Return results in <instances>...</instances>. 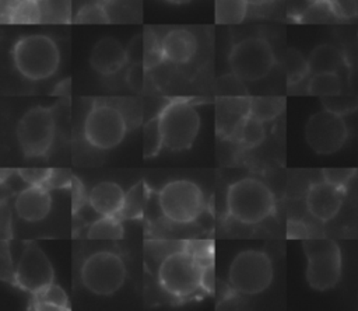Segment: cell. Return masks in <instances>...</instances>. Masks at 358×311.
<instances>
[{
	"instance_id": "obj_13",
	"label": "cell",
	"mask_w": 358,
	"mask_h": 311,
	"mask_svg": "<svg viewBox=\"0 0 358 311\" xmlns=\"http://www.w3.org/2000/svg\"><path fill=\"white\" fill-rule=\"evenodd\" d=\"M53 266L42 248L35 242H27L14 272L15 283L21 289L34 293L53 283Z\"/></svg>"
},
{
	"instance_id": "obj_10",
	"label": "cell",
	"mask_w": 358,
	"mask_h": 311,
	"mask_svg": "<svg viewBox=\"0 0 358 311\" xmlns=\"http://www.w3.org/2000/svg\"><path fill=\"white\" fill-rule=\"evenodd\" d=\"M56 122L52 108L34 106L17 123V141L25 157L45 156L53 143Z\"/></svg>"
},
{
	"instance_id": "obj_21",
	"label": "cell",
	"mask_w": 358,
	"mask_h": 311,
	"mask_svg": "<svg viewBox=\"0 0 358 311\" xmlns=\"http://www.w3.org/2000/svg\"><path fill=\"white\" fill-rule=\"evenodd\" d=\"M31 305L35 310H69V298L64 290L50 283L36 291L32 293V303Z\"/></svg>"
},
{
	"instance_id": "obj_35",
	"label": "cell",
	"mask_w": 358,
	"mask_h": 311,
	"mask_svg": "<svg viewBox=\"0 0 358 311\" xmlns=\"http://www.w3.org/2000/svg\"><path fill=\"white\" fill-rule=\"evenodd\" d=\"M355 175V170L352 168H326L323 170V179L341 188L345 189L347 184L350 182V179Z\"/></svg>"
},
{
	"instance_id": "obj_7",
	"label": "cell",
	"mask_w": 358,
	"mask_h": 311,
	"mask_svg": "<svg viewBox=\"0 0 358 311\" xmlns=\"http://www.w3.org/2000/svg\"><path fill=\"white\" fill-rule=\"evenodd\" d=\"M273 275V263L267 254L259 249H245L231 262L228 279L235 291L253 296L271 284Z\"/></svg>"
},
{
	"instance_id": "obj_18",
	"label": "cell",
	"mask_w": 358,
	"mask_h": 311,
	"mask_svg": "<svg viewBox=\"0 0 358 311\" xmlns=\"http://www.w3.org/2000/svg\"><path fill=\"white\" fill-rule=\"evenodd\" d=\"M126 192L116 184L110 181H103L96 184L90 195V206L99 214V216H119L123 202H124Z\"/></svg>"
},
{
	"instance_id": "obj_20",
	"label": "cell",
	"mask_w": 358,
	"mask_h": 311,
	"mask_svg": "<svg viewBox=\"0 0 358 311\" xmlns=\"http://www.w3.org/2000/svg\"><path fill=\"white\" fill-rule=\"evenodd\" d=\"M308 64L312 74L338 73L347 66L341 50L329 43L316 46L308 57Z\"/></svg>"
},
{
	"instance_id": "obj_4",
	"label": "cell",
	"mask_w": 358,
	"mask_h": 311,
	"mask_svg": "<svg viewBox=\"0 0 358 311\" xmlns=\"http://www.w3.org/2000/svg\"><path fill=\"white\" fill-rule=\"evenodd\" d=\"M164 146L171 151L192 147L200 129V115L186 99L169 101L158 115Z\"/></svg>"
},
{
	"instance_id": "obj_29",
	"label": "cell",
	"mask_w": 358,
	"mask_h": 311,
	"mask_svg": "<svg viewBox=\"0 0 358 311\" xmlns=\"http://www.w3.org/2000/svg\"><path fill=\"white\" fill-rule=\"evenodd\" d=\"M263 123L264 122H262L260 119L252 115H248L242 122V125L239 126L235 137L241 140L246 147H256L264 140V136H266Z\"/></svg>"
},
{
	"instance_id": "obj_6",
	"label": "cell",
	"mask_w": 358,
	"mask_h": 311,
	"mask_svg": "<svg viewBox=\"0 0 358 311\" xmlns=\"http://www.w3.org/2000/svg\"><path fill=\"white\" fill-rule=\"evenodd\" d=\"M232 74L241 81H259L275 64L271 45L260 36H249L236 42L228 56Z\"/></svg>"
},
{
	"instance_id": "obj_32",
	"label": "cell",
	"mask_w": 358,
	"mask_h": 311,
	"mask_svg": "<svg viewBox=\"0 0 358 311\" xmlns=\"http://www.w3.org/2000/svg\"><path fill=\"white\" fill-rule=\"evenodd\" d=\"M76 24H108L110 22L109 14L105 8V4L101 1L95 3H88L83 6L76 17H74Z\"/></svg>"
},
{
	"instance_id": "obj_28",
	"label": "cell",
	"mask_w": 358,
	"mask_h": 311,
	"mask_svg": "<svg viewBox=\"0 0 358 311\" xmlns=\"http://www.w3.org/2000/svg\"><path fill=\"white\" fill-rule=\"evenodd\" d=\"M164 146V137L159 126V119L152 118L143 127V157L152 158L155 157Z\"/></svg>"
},
{
	"instance_id": "obj_27",
	"label": "cell",
	"mask_w": 358,
	"mask_h": 311,
	"mask_svg": "<svg viewBox=\"0 0 358 311\" xmlns=\"http://www.w3.org/2000/svg\"><path fill=\"white\" fill-rule=\"evenodd\" d=\"M284 98L278 97H255L250 98V115L267 122L274 119L284 109Z\"/></svg>"
},
{
	"instance_id": "obj_19",
	"label": "cell",
	"mask_w": 358,
	"mask_h": 311,
	"mask_svg": "<svg viewBox=\"0 0 358 311\" xmlns=\"http://www.w3.org/2000/svg\"><path fill=\"white\" fill-rule=\"evenodd\" d=\"M250 115V99L246 98H221L217 108L218 132L225 136H236V132L245 118Z\"/></svg>"
},
{
	"instance_id": "obj_39",
	"label": "cell",
	"mask_w": 358,
	"mask_h": 311,
	"mask_svg": "<svg viewBox=\"0 0 358 311\" xmlns=\"http://www.w3.org/2000/svg\"><path fill=\"white\" fill-rule=\"evenodd\" d=\"M144 64L143 63H134L127 73V83L130 87L134 90H138L143 87V80H144Z\"/></svg>"
},
{
	"instance_id": "obj_11",
	"label": "cell",
	"mask_w": 358,
	"mask_h": 311,
	"mask_svg": "<svg viewBox=\"0 0 358 311\" xmlns=\"http://www.w3.org/2000/svg\"><path fill=\"white\" fill-rule=\"evenodd\" d=\"M126 132V119L113 105L94 104L84 120V137L98 150L116 147L124 139Z\"/></svg>"
},
{
	"instance_id": "obj_9",
	"label": "cell",
	"mask_w": 358,
	"mask_h": 311,
	"mask_svg": "<svg viewBox=\"0 0 358 311\" xmlns=\"http://www.w3.org/2000/svg\"><path fill=\"white\" fill-rule=\"evenodd\" d=\"M126 280L123 259L109 251H99L85 258L81 266V282L96 296L115 294Z\"/></svg>"
},
{
	"instance_id": "obj_37",
	"label": "cell",
	"mask_w": 358,
	"mask_h": 311,
	"mask_svg": "<svg viewBox=\"0 0 358 311\" xmlns=\"http://www.w3.org/2000/svg\"><path fill=\"white\" fill-rule=\"evenodd\" d=\"M42 10V21L48 20V17L53 15V21H62L60 15L66 14L67 3L66 0H42L39 1Z\"/></svg>"
},
{
	"instance_id": "obj_30",
	"label": "cell",
	"mask_w": 358,
	"mask_h": 311,
	"mask_svg": "<svg viewBox=\"0 0 358 311\" xmlns=\"http://www.w3.org/2000/svg\"><path fill=\"white\" fill-rule=\"evenodd\" d=\"M284 63L287 71V81L289 85L298 84L306 77L308 73H310L308 59H305L296 49H288Z\"/></svg>"
},
{
	"instance_id": "obj_40",
	"label": "cell",
	"mask_w": 358,
	"mask_h": 311,
	"mask_svg": "<svg viewBox=\"0 0 358 311\" xmlns=\"http://www.w3.org/2000/svg\"><path fill=\"white\" fill-rule=\"evenodd\" d=\"M287 237L288 238H309L308 227L299 220H288L287 223Z\"/></svg>"
},
{
	"instance_id": "obj_5",
	"label": "cell",
	"mask_w": 358,
	"mask_h": 311,
	"mask_svg": "<svg viewBox=\"0 0 358 311\" xmlns=\"http://www.w3.org/2000/svg\"><path fill=\"white\" fill-rule=\"evenodd\" d=\"M308 259L306 280L315 290L334 287L341 276V252L330 238H305L302 242Z\"/></svg>"
},
{
	"instance_id": "obj_1",
	"label": "cell",
	"mask_w": 358,
	"mask_h": 311,
	"mask_svg": "<svg viewBox=\"0 0 358 311\" xmlns=\"http://www.w3.org/2000/svg\"><path fill=\"white\" fill-rule=\"evenodd\" d=\"M275 206L271 189L257 178H242L227 191L228 214L243 223L257 224L273 214Z\"/></svg>"
},
{
	"instance_id": "obj_45",
	"label": "cell",
	"mask_w": 358,
	"mask_h": 311,
	"mask_svg": "<svg viewBox=\"0 0 358 311\" xmlns=\"http://www.w3.org/2000/svg\"><path fill=\"white\" fill-rule=\"evenodd\" d=\"M308 3H320V1H329V0H306Z\"/></svg>"
},
{
	"instance_id": "obj_34",
	"label": "cell",
	"mask_w": 358,
	"mask_h": 311,
	"mask_svg": "<svg viewBox=\"0 0 358 311\" xmlns=\"http://www.w3.org/2000/svg\"><path fill=\"white\" fill-rule=\"evenodd\" d=\"M337 20H351L358 15V0H329Z\"/></svg>"
},
{
	"instance_id": "obj_17",
	"label": "cell",
	"mask_w": 358,
	"mask_h": 311,
	"mask_svg": "<svg viewBox=\"0 0 358 311\" xmlns=\"http://www.w3.org/2000/svg\"><path fill=\"white\" fill-rule=\"evenodd\" d=\"M161 49L165 60L183 64L190 62L196 55L197 39L189 29L173 28L161 39Z\"/></svg>"
},
{
	"instance_id": "obj_43",
	"label": "cell",
	"mask_w": 358,
	"mask_h": 311,
	"mask_svg": "<svg viewBox=\"0 0 358 311\" xmlns=\"http://www.w3.org/2000/svg\"><path fill=\"white\" fill-rule=\"evenodd\" d=\"M171 4H176V6H180V4H186V3H190L192 0H165Z\"/></svg>"
},
{
	"instance_id": "obj_24",
	"label": "cell",
	"mask_w": 358,
	"mask_h": 311,
	"mask_svg": "<svg viewBox=\"0 0 358 311\" xmlns=\"http://www.w3.org/2000/svg\"><path fill=\"white\" fill-rule=\"evenodd\" d=\"M248 0H215L217 24H239L248 14Z\"/></svg>"
},
{
	"instance_id": "obj_25",
	"label": "cell",
	"mask_w": 358,
	"mask_h": 311,
	"mask_svg": "<svg viewBox=\"0 0 358 311\" xmlns=\"http://www.w3.org/2000/svg\"><path fill=\"white\" fill-rule=\"evenodd\" d=\"M123 234L124 230L117 216H101L87 231L90 240H120Z\"/></svg>"
},
{
	"instance_id": "obj_3",
	"label": "cell",
	"mask_w": 358,
	"mask_h": 311,
	"mask_svg": "<svg viewBox=\"0 0 358 311\" xmlns=\"http://www.w3.org/2000/svg\"><path fill=\"white\" fill-rule=\"evenodd\" d=\"M13 62L22 77L39 81L56 73L60 52L56 42L48 35H25L13 48Z\"/></svg>"
},
{
	"instance_id": "obj_41",
	"label": "cell",
	"mask_w": 358,
	"mask_h": 311,
	"mask_svg": "<svg viewBox=\"0 0 358 311\" xmlns=\"http://www.w3.org/2000/svg\"><path fill=\"white\" fill-rule=\"evenodd\" d=\"M73 206H74V212L77 210V206L80 209V206L83 205V186L80 184V181H77L76 178H73Z\"/></svg>"
},
{
	"instance_id": "obj_36",
	"label": "cell",
	"mask_w": 358,
	"mask_h": 311,
	"mask_svg": "<svg viewBox=\"0 0 358 311\" xmlns=\"http://www.w3.org/2000/svg\"><path fill=\"white\" fill-rule=\"evenodd\" d=\"M50 174H52V170H49V168H21V170H18L20 178L28 185L46 186V182H48Z\"/></svg>"
},
{
	"instance_id": "obj_31",
	"label": "cell",
	"mask_w": 358,
	"mask_h": 311,
	"mask_svg": "<svg viewBox=\"0 0 358 311\" xmlns=\"http://www.w3.org/2000/svg\"><path fill=\"white\" fill-rule=\"evenodd\" d=\"M336 20L337 17L334 15L329 1L309 3V6L299 14L298 18V21L303 24H327Z\"/></svg>"
},
{
	"instance_id": "obj_8",
	"label": "cell",
	"mask_w": 358,
	"mask_h": 311,
	"mask_svg": "<svg viewBox=\"0 0 358 311\" xmlns=\"http://www.w3.org/2000/svg\"><path fill=\"white\" fill-rule=\"evenodd\" d=\"M158 205L168 220L186 224L196 220L204 207L203 192L197 184L189 179H175L162 186L158 193Z\"/></svg>"
},
{
	"instance_id": "obj_2",
	"label": "cell",
	"mask_w": 358,
	"mask_h": 311,
	"mask_svg": "<svg viewBox=\"0 0 358 311\" xmlns=\"http://www.w3.org/2000/svg\"><path fill=\"white\" fill-rule=\"evenodd\" d=\"M208 270L210 266H206L194 252L187 249L175 251L161 262L158 282L168 294L185 298L204 286Z\"/></svg>"
},
{
	"instance_id": "obj_14",
	"label": "cell",
	"mask_w": 358,
	"mask_h": 311,
	"mask_svg": "<svg viewBox=\"0 0 358 311\" xmlns=\"http://www.w3.org/2000/svg\"><path fill=\"white\" fill-rule=\"evenodd\" d=\"M345 189H341L327 181L315 182L309 186L306 193V207L309 213L320 220H331L343 205Z\"/></svg>"
},
{
	"instance_id": "obj_33",
	"label": "cell",
	"mask_w": 358,
	"mask_h": 311,
	"mask_svg": "<svg viewBox=\"0 0 358 311\" xmlns=\"http://www.w3.org/2000/svg\"><path fill=\"white\" fill-rule=\"evenodd\" d=\"M322 102H323V106L326 109H329L331 112H336V113H340V115H344V113L352 111L357 105L352 98L341 95V94L331 95V97H323Z\"/></svg>"
},
{
	"instance_id": "obj_44",
	"label": "cell",
	"mask_w": 358,
	"mask_h": 311,
	"mask_svg": "<svg viewBox=\"0 0 358 311\" xmlns=\"http://www.w3.org/2000/svg\"><path fill=\"white\" fill-rule=\"evenodd\" d=\"M98 1H101V3H103V4H110V3H115L116 0H98Z\"/></svg>"
},
{
	"instance_id": "obj_38",
	"label": "cell",
	"mask_w": 358,
	"mask_h": 311,
	"mask_svg": "<svg viewBox=\"0 0 358 311\" xmlns=\"http://www.w3.org/2000/svg\"><path fill=\"white\" fill-rule=\"evenodd\" d=\"M73 181V177L66 170H52V174L46 182V188H63Z\"/></svg>"
},
{
	"instance_id": "obj_16",
	"label": "cell",
	"mask_w": 358,
	"mask_h": 311,
	"mask_svg": "<svg viewBox=\"0 0 358 311\" xmlns=\"http://www.w3.org/2000/svg\"><path fill=\"white\" fill-rule=\"evenodd\" d=\"M52 206L49 188L43 185H28L22 189L14 202L17 214L25 221H39L45 219Z\"/></svg>"
},
{
	"instance_id": "obj_12",
	"label": "cell",
	"mask_w": 358,
	"mask_h": 311,
	"mask_svg": "<svg viewBox=\"0 0 358 311\" xmlns=\"http://www.w3.org/2000/svg\"><path fill=\"white\" fill-rule=\"evenodd\" d=\"M348 136L343 115L329 109L313 113L305 126V139L310 148L319 154L338 151Z\"/></svg>"
},
{
	"instance_id": "obj_22",
	"label": "cell",
	"mask_w": 358,
	"mask_h": 311,
	"mask_svg": "<svg viewBox=\"0 0 358 311\" xmlns=\"http://www.w3.org/2000/svg\"><path fill=\"white\" fill-rule=\"evenodd\" d=\"M7 22L11 24H38L42 22V10L35 0H11L6 14Z\"/></svg>"
},
{
	"instance_id": "obj_26",
	"label": "cell",
	"mask_w": 358,
	"mask_h": 311,
	"mask_svg": "<svg viewBox=\"0 0 358 311\" xmlns=\"http://www.w3.org/2000/svg\"><path fill=\"white\" fill-rule=\"evenodd\" d=\"M308 92L312 95L331 97L341 94V80L338 73H317L312 74L306 87Z\"/></svg>"
},
{
	"instance_id": "obj_23",
	"label": "cell",
	"mask_w": 358,
	"mask_h": 311,
	"mask_svg": "<svg viewBox=\"0 0 358 311\" xmlns=\"http://www.w3.org/2000/svg\"><path fill=\"white\" fill-rule=\"evenodd\" d=\"M145 202H147V185L144 184V181H140L126 192L123 207L119 213V217L122 219L143 217Z\"/></svg>"
},
{
	"instance_id": "obj_42",
	"label": "cell",
	"mask_w": 358,
	"mask_h": 311,
	"mask_svg": "<svg viewBox=\"0 0 358 311\" xmlns=\"http://www.w3.org/2000/svg\"><path fill=\"white\" fill-rule=\"evenodd\" d=\"M273 0H248L249 4L252 6H257V7H262V6H266V4H270Z\"/></svg>"
},
{
	"instance_id": "obj_15",
	"label": "cell",
	"mask_w": 358,
	"mask_h": 311,
	"mask_svg": "<svg viewBox=\"0 0 358 311\" xmlns=\"http://www.w3.org/2000/svg\"><path fill=\"white\" fill-rule=\"evenodd\" d=\"M127 60V49L112 36H105L96 41L90 55L91 67L102 76L117 73Z\"/></svg>"
},
{
	"instance_id": "obj_46",
	"label": "cell",
	"mask_w": 358,
	"mask_h": 311,
	"mask_svg": "<svg viewBox=\"0 0 358 311\" xmlns=\"http://www.w3.org/2000/svg\"><path fill=\"white\" fill-rule=\"evenodd\" d=\"M35 1H42V0H35Z\"/></svg>"
}]
</instances>
